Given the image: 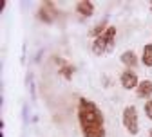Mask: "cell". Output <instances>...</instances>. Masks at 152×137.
<instances>
[{"mask_svg":"<svg viewBox=\"0 0 152 137\" xmlns=\"http://www.w3.org/2000/svg\"><path fill=\"white\" fill-rule=\"evenodd\" d=\"M78 123L82 126L83 137H105V119H103V114H102L100 107L94 101L80 97Z\"/></svg>","mask_w":152,"mask_h":137,"instance_id":"obj_1","label":"cell"},{"mask_svg":"<svg viewBox=\"0 0 152 137\" xmlns=\"http://www.w3.org/2000/svg\"><path fill=\"white\" fill-rule=\"evenodd\" d=\"M114 43H116V27H109L102 36L92 40V52L96 56H103L114 49Z\"/></svg>","mask_w":152,"mask_h":137,"instance_id":"obj_2","label":"cell"},{"mask_svg":"<svg viewBox=\"0 0 152 137\" xmlns=\"http://www.w3.org/2000/svg\"><path fill=\"white\" fill-rule=\"evenodd\" d=\"M121 123H123L125 130L130 135H138V132H140V117H138V108L134 105H127L123 108Z\"/></svg>","mask_w":152,"mask_h":137,"instance_id":"obj_3","label":"cell"},{"mask_svg":"<svg viewBox=\"0 0 152 137\" xmlns=\"http://www.w3.org/2000/svg\"><path fill=\"white\" fill-rule=\"evenodd\" d=\"M56 13H58V11H56V7H54L53 2H44L42 7L38 9L36 16H38V20H42L45 24H53L54 18H56Z\"/></svg>","mask_w":152,"mask_h":137,"instance_id":"obj_4","label":"cell"},{"mask_svg":"<svg viewBox=\"0 0 152 137\" xmlns=\"http://www.w3.org/2000/svg\"><path fill=\"white\" fill-rule=\"evenodd\" d=\"M120 83H121V87L127 88V90L138 88V85H140V81H138V74H136L134 70H130V69L123 70L121 76H120Z\"/></svg>","mask_w":152,"mask_h":137,"instance_id":"obj_5","label":"cell"},{"mask_svg":"<svg viewBox=\"0 0 152 137\" xmlns=\"http://www.w3.org/2000/svg\"><path fill=\"white\" fill-rule=\"evenodd\" d=\"M120 60H121V63L127 67V69H134V67H138V54L134 52V51H125L121 56H120Z\"/></svg>","mask_w":152,"mask_h":137,"instance_id":"obj_6","label":"cell"},{"mask_svg":"<svg viewBox=\"0 0 152 137\" xmlns=\"http://www.w3.org/2000/svg\"><path fill=\"white\" fill-rule=\"evenodd\" d=\"M136 94H138V97H141V99L150 97V96H152V81H148V80L140 81V85H138V88H136Z\"/></svg>","mask_w":152,"mask_h":137,"instance_id":"obj_7","label":"cell"},{"mask_svg":"<svg viewBox=\"0 0 152 137\" xmlns=\"http://www.w3.org/2000/svg\"><path fill=\"white\" fill-rule=\"evenodd\" d=\"M76 11H78V14L87 18V16H91L94 13V6H92V2H89V0H82V2L76 4Z\"/></svg>","mask_w":152,"mask_h":137,"instance_id":"obj_8","label":"cell"},{"mask_svg":"<svg viewBox=\"0 0 152 137\" xmlns=\"http://www.w3.org/2000/svg\"><path fill=\"white\" fill-rule=\"evenodd\" d=\"M107 29H109V27H107V20H102L98 25H94V27L91 29V33H89V34H91L92 38H98V36H102Z\"/></svg>","mask_w":152,"mask_h":137,"instance_id":"obj_9","label":"cell"},{"mask_svg":"<svg viewBox=\"0 0 152 137\" xmlns=\"http://www.w3.org/2000/svg\"><path fill=\"white\" fill-rule=\"evenodd\" d=\"M141 62L147 67H152V43H147L143 47V56H141Z\"/></svg>","mask_w":152,"mask_h":137,"instance_id":"obj_10","label":"cell"},{"mask_svg":"<svg viewBox=\"0 0 152 137\" xmlns=\"http://www.w3.org/2000/svg\"><path fill=\"white\" fill-rule=\"evenodd\" d=\"M74 72H76V69H74L72 65H69V63H64V65L60 67V74L65 78V80H71Z\"/></svg>","mask_w":152,"mask_h":137,"instance_id":"obj_11","label":"cell"},{"mask_svg":"<svg viewBox=\"0 0 152 137\" xmlns=\"http://www.w3.org/2000/svg\"><path fill=\"white\" fill-rule=\"evenodd\" d=\"M145 114H147V117L152 121V101H147L145 103Z\"/></svg>","mask_w":152,"mask_h":137,"instance_id":"obj_12","label":"cell"},{"mask_svg":"<svg viewBox=\"0 0 152 137\" xmlns=\"http://www.w3.org/2000/svg\"><path fill=\"white\" fill-rule=\"evenodd\" d=\"M148 137H152V128H150V130H148Z\"/></svg>","mask_w":152,"mask_h":137,"instance_id":"obj_13","label":"cell"},{"mask_svg":"<svg viewBox=\"0 0 152 137\" xmlns=\"http://www.w3.org/2000/svg\"><path fill=\"white\" fill-rule=\"evenodd\" d=\"M150 9H152V2H150Z\"/></svg>","mask_w":152,"mask_h":137,"instance_id":"obj_14","label":"cell"}]
</instances>
